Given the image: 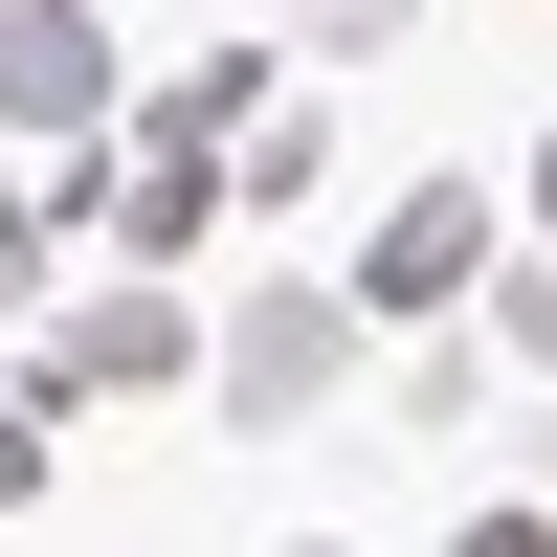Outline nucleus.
<instances>
[{
  "label": "nucleus",
  "instance_id": "1",
  "mask_svg": "<svg viewBox=\"0 0 557 557\" xmlns=\"http://www.w3.org/2000/svg\"><path fill=\"white\" fill-rule=\"evenodd\" d=\"M89 89H112V67H89V23H45V0H23V23H0V112H23V134H67Z\"/></svg>",
  "mask_w": 557,
  "mask_h": 557
}]
</instances>
